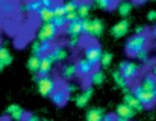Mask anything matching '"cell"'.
Wrapping results in <instances>:
<instances>
[{"instance_id":"obj_1","label":"cell","mask_w":156,"mask_h":121,"mask_svg":"<svg viewBox=\"0 0 156 121\" xmlns=\"http://www.w3.org/2000/svg\"><path fill=\"white\" fill-rule=\"evenodd\" d=\"M147 44H149V35L147 33H133L132 36L127 38L126 44H124V49H126V53L129 56H136L141 50L147 49Z\"/></svg>"},{"instance_id":"obj_2","label":"cell","mask_w":156,"mask_h":121,"mask_svg":"<svg viewBox=\"0 0 156 121\" xmlns=\"http://www.w3.org/2000/svg\"><path fill=\"white\" fill-rule=\"evenodd\" d=\"M130 92H132V94L138 99V102H140L144 108H152V106H155V103H156V92L147 91V89H146L141 83L130 86Z\"/></svg>"},{"instance_id":"obj_3","label":"cell","mask_w":156,"mask_h":121,"mask_svg":"<svg viewBox=\"0 0 156 121\" xmlns=\"http://www.w3.org/2000/svg\"><path fill=\"white\" fill-rule=\"evenodd\" d=\"M58 82L53 79L52 76H43L37 77V89L43 97H50L53 92L58 89Z\"/></svg>"},{"instance_id":"obj_4","label":"cell","mask_w":156,"mask_h":121,"mask_svg":"<svg viewBox=\"0 0 156 121\" xmlns=\"http://www.w3.org/2000/svg\"><path fill=\"white\" fill-rule=\"evenodd\" d=\"M118 71L121 73V76L130 83L132 80H135L138 76H140V65L132 62V60H124L120 64L118 67Z\"/></svg>"},{"instance_id":"obj_5","label":"cell","mask_w":156,"mask_h":121,"mask_svg":"<svg viewBox=\"0 0 156 121\" xmlns=\"http://www.w3.org/2000/svg\"><path fill=\"white\" fill-rule=\"evenodd\" d=\"M58 32L59 30L56 29V26L53 23H44L38 29V41L52 44L53 41L56 40V36H58Z\"/></svg>"},{"instance_id":"obj_6","label":"cell","mask_w":156,"mask_h":121,"mask_svg":"<svg viewBox=\"0 0 156 121\" xmlns=\"http://www.w3.org/2000/svg\"><path fill=\"white\" fill-rule=\"evenodd\" d=\"M102 55H103V52H102V47L99 44H90L83 49V58L94 67L100 65Z\"/></svg>"},{"instance_id":"obj_7","label":"cell","mask_w":156,"mask_h":121,"mask_svg":"<svg viewBox=\"0 0 156 121\" xmlns=\"http://www.w3.org/2000/svg\"><path fill=\"white\" fill-rule=\"evenodd\" d=\"M103 21L99 18H93V20H83V33L90 35V36H100L103 33Z\"/></svg>"},{"instance_id":"obj_8","label":"cell","mask_w":156,"mask_h":121,"mask_svg":"<svg viewBox=\"0 0 156 121\" xmlns=\"http://www.w3.org/2000/svg\"><path fill=\"white\" fill-rule=\"evenodd\" d=\"M64 32L68 35V38H73V36H80L83 33V20L80 18H76L73 21H68Z\"/></svg>"},{"instance_id":"obj_9","label":"cell","mask_w":156,"mask_h":121,"mask_svg":"<svg viewBox=\"0 0 156 121\" xmlns=\"http://www.w3.org/2000/svg\"><path fill=\"white\" fill-rule=\"evenodd\" d=\"M129 27H130V23L127 18H121L120 21H117L112 27H111V33L114 38H123L127 32H129Z\"/></svg>"},{"instance_id":"obj_10","label":"cell","mask_w":156,"mask_h":121,"mask_svg":"<svg viewBox=\"0 0 156 121\" xmlns=\"http://www.w3.org/2000/svg\"><path fill=\"white\" fill-rule=\"evenodd\" d=\"M76 67H77V77H82V79H87V77L90 79V76L94 71V65H91L85 58L77 59Z\"/></svg>"},{"instance_id":"obj_11","label":"cell","mask_w":156,"mask_h":121,"mask_svg":"<svg viewBox=\"0 0 156 121\" xmlns=\"http://www.w3.org/2000/svg\"><path fill=\"white\" fill-rule=\"evenodd\" d=\"M56 62L52 58V55H44L41 56V64H40V73L37 74V77H43V76H50V71L53 70V65Z\"/></svg>"},{"instance_id":"obj_12","label":"cell","mask_w":156,"mask_h":121,"mask_svg":"<svg viewBox=\"0 0 156 121\" xmlns=\"http://www.w3.org/2000/svg\"><path fill=\"white\" fill-rule=\"evenodd\" d=\"M6 114L9 115V118L14 121H24L26 118V111L20 106V105H15V103H12V105H9L8 108H6Z\"/></svg>"},{"instance_id":"obj_13","label":"cell","mask_w":156,"mask_h":121,"mask_svg":"<svg viewBox=\"0 0 156 121\" xmlns=\"http://www.w3.org/2000/svg\"><path fill=\"white\" fill-rule=\"evenodd\" d=\"M123 103L124 105H127L130 109H133L135 112H141V111H144V106L138 102V99L130 92V89L129 91H124V97H123Z\"/></svg>"},{"instance_id":"obj_14","label":"cell","mask_w":156,"mask_h":121,"mask_svg":"<svg viewBox=\"0 0 156 121\" xmlns=\"http://www.w3.org/2000/svg\"><path fill=\"white\" fill-rule=\"evenodd\" d=\"M68 97H70V94L67 92L65 86H59L52 95H50V100H52L56 106H64V105L68 102Z\"/></svg>"},{"instance_id":"obj_15","label":"cell","mask_w":156,"mask_h":121,"mask_svg":"<svg viewBox=\"0 0 156 121\" xmlns=\"http://www.w3.org/2000/svg\"><path fill=\"white\" fill-rule=\"evenodd\" d=\"M52 44H49V43H41V41H34L32 43V55H35V56H44V55H49L50 52H52Z\"/></svg>"},{"instance_id":"obj_16","label":"cell","mask_w":156,"mask_h":121,"mask_svg":"<svg viewBox=\"0 0 156 121\" xmlns=\"http://www.w3.org/2000/svg\"><path fill=\"white\" fill-rule=\"evenodd\" d=\"M91 97H93V86H88V88H85L80 94H77V95H76L74 103H76V106H77V108H85V106L90 103Z\"/></svg>"},{"instance_id":"obj_17","label":"cell","mask_w":156,"mask_h":121,"mask_svg":"<svg viewBox=\"0 0 156 121\" xmlns=\"http://www.w3.org/2000/svg\"><path fill=\"white\" fill-rule=\"evenodd\" d=\"M77 6H79V2H74V0L65 2V3H64L65 20H67V21H73V20L79 18V17H77Z\"/></svg>"},{"instance_id":"obj_18","label":"cell","mask_w":156,"mask_h":121,"mask_svg":"<svg viewBox=\"0 0 156 121\" xmlns=\"http://www.w3.org/2000/svg\"><path fill=\"white\" fill-rule=\"evenodd\" d=\"M135 111L133 109H130L127 105H124V103H120L117 108H115V117H120V118H124V120H132L133 117H135Z\"/></svg>"},{"instance_id":"obj_19","label":"cell","mask_w":156,"mask_h":121,"mask_svg":"<svg viewBox=\"0 0 156 121\" xmlns=\"http://www.w3.org/2000/svg\"><path fill=\"white\" fill-rule=\"evenodd\" d=\"M61 76H62V79H65V80L74 79V77L77 76V67H76V64L70 62V64L62 65V68H61Z\"/></svg>"},{"instance_id":"obj_20","label":"cell","mask_w":156,"mask_h":121,"mask_svg":"<svg viewBox=\"0 0 156 121\" xmlns=\"http://www.w3.org/2000/svg\"><path fill=\"white\" fill-rule=\"evenodd\" d=\"M50 55L55 59V62H62V60H67V58H68V52L62 46H53Z\"/></svg>"},{"instance_id":"obj_21","label":"cell","mask_w":156,"mask_h":121,"mask_svg":"<svg viewBox=\"0 0 156 121\" xmlns=\"http://www.w3.org/2000/svg\"><path fill=\"white\" fill-rule=\"evenodd\" d=\"M37 15H38V18H40V21L44 24V23H52L53 18H55V12H53V8H43L41 6V9L37 12Z\"/></svg>"},{"instance_id":"obj_22","label":"cell","mask_w":156,"mask_h":121,"mask_svg":"<svg viewBox=\"0 0 156 121\" xmlns=\"http://www.w3.org/2000/svg\"><path fill=\"white\" fill-rule=\"evenodd\" d=\"M91 6H93L91 2H79L77 17H79L80 20H88V15H90V12H91Z\"/></svg>"},{"instance_id":"obj_23","label":"cell","mask_w":156,"mask_h":121,"mask_svg":"<svg viewBox=\"0 0 156 121\" xmlns=\"http://www.w3.org/2000/svg\"><path fill=\"white\" fill-rule=\"evenodd\" d=\"M12 62V55L11 52L5 47V46H0V70L6 68L8 65H11Z\"/></svg>"},{"instance_id":"obj_24","label":"cell","mask_w":156,"mask_h":121,"mask_svg":"<svg viewBox=\"0 0 156 121\" xmlns=\"http://www.w3.org/2000/svg\"><path fill=\"white\" fill-rule=\"evenodd\" d=\"M141 85H143L147 91L156 92V79L153 77V74H152V73H146V74H144Z\"/></svg>"},{"instance_id":"obj_25","label":"cell","mask_w":156,"mask_h":121,"mask_svg":"<svg viewBox=\"0 0 156 121\" xmlns=\"http://www.w3.org/2000/svg\"><path fill=\"white\" fill-rule=\"evenodd\" d=\"M40 64H41V58L40 56H35V55H30V58L26 62V67L30 73H35L38 74L40 73Z\"/></svg>"},{"instance_id":"obj_26","label":"cell","mask_w":156,"mask_h":121,"mask_svg":"<svg viewBox=\"0 0 156 121\" xmlns=\"http://www.w3.org/2000/svg\"><path fill=\"white\" fill-rule=\"evenodd\" d=\"M105 117V111L102 108H91L87 112V121H102Z\"/></svg>"},{"instance_id":"obj_27","label":"cell","mask_w":156,"mask_h":121,"mask_svg":"<svg viewBox=\"0 0 156 121\" xmlns=\"http://www.w3.org/2000/svg\"><path fill=\"white\" fill-rule=\"evenodd\" d=\"M112 77H114V82H115L120 88H123L124 91H129V89H130V86H129L130 83H129V82H127L123 76H121V73H120L118 70H115V71L112 73Z\"/></svg>"},{"instance_id":"obj_28","label":"cell","mask_w":156,"mask_h":121,"mask_svg":"<svg viewBox=\"0 0 156 121\" xmlns=\"http://www.w3.org/2000/svg\"><path fill=\"white\" fill-rule=\"evenodd\" d=\"M105 71L103 70H94L93 71V74L90 76V83L91 85H103V82H105Z\"/></svg>"},{"instance_id":"obj_29","label":"cell","mask_w":156,"mask_h":121,"mask_svg":"<svg viewBox=\"0 0 156 121\" xmlns=\"http://www.w3.org/2000/svg\"><path fill=\"white\" fill-rule=\"evenodd\" d=\"M132 8H133V3H130V2H121V3H118L117 11H118V14H120L123 18H126V17L132 12Z\"/></svg>"},{"instance_id":"obj_30","label":"cell","mask_w":156,"mask_h":121,"mask_svg":"<svg viewBox=\"0 0 156 121\" xmlns=\"http://www.w3.org/2000/svg\"><path fill=\"white\" fill-rule=\"evenodd\" d=\"M23 9L26 12H30V14H37L40 9H41V0H34V2H26L23 3Z\"/></svg>"},{"instance_id":"obj_31","label":"cell","mask_w":156,"mask_h":121,"mask_svg":"<svg viewBox=\"0 0 156 121\" xmlns=\"http://www.w3.org/2000/svg\"><path fill=\"white\" fill-rule=\"evenodd\" d=\"M93 5H96L99 9H103V11H108V9H112V8L118 6V3H114V2H111V0H97V2H94Z\"/></svg>"},{"instance_id":"obj_32","label":"cell","mask_w":156,"mask_h":121,"mask_svg":"<svg viewBox=\"0 0 156 121\" xmlns=\"http://www.w3.org/2000/svg\"><path fill=\"white\" fill-rule=\"evenodd\" d=\"M111 64H112V53H109V52H103L102 59H100V67H102V68H108Z\"/></svg>"},{"instance_id":"obj_33","label":"cell","mask_w":156,"mask_h":121,"mask_svg":"<svg viewBox=\"0 0 156 121\" xmlns=\"http://www.w3.org/2000/svg\"><path fill=\"white\" fill-rule=\"evenodd\" d=\"M53 12H55V17H65L64 3H62V2H56L55 6H53Z\"/></svg>"},{"instance_id":"obj_34","label":"cell","mask_w":156,"mask_h":121,"mask_svg":"<svg viewBox=\"0 0 156 121\" xmlns=\"http://www.w3.org/2000/svg\"><path fill=\"white\" fill-rule=\"evenodd\" d=\"M12 9H14V3L12 2H0V12L11 14Z\"/></svg>"},{"instance_id":"obj_35","label":"cell","mask_w":156,"mask_h":121,"mask_svg":"<svg viewBox=\"0 0 156 121\" xmlns=\"http://www.w3.org/2000/svg\"><path fill=\"white\" fill-rule=\"evenodd\" d=\"M136 59L140 60V62H147L149 60V49H144V50H141L136 56H135Z\"/></svg>"},{"instance_id":"obj_36","label":"cell","mask_w":156,"mask_h":121,"mask_svg":"<svg viewBox=\"0 0 156 121\" xmlns=\"http://www.w3.org/2000/svg\"><path fill=\"white\" fill-rule=\"evenodd\" d=\"M67 44H68V47H70V49H76V47L80 44V36H73V38H68Z\"/></svg>"},{"instance_id":"obj_37","label":"cell","mask_w":156,"mask_h":121,"mask_svg":"<svg viewBox=\"0 0 156 121\" xmlns=\"http://www.w3.org/2000/svg\"><path fill=\"white\" fill-rule=\"evenodd\" d=\"M24 121H41V120H40V117L35 115V114H27L26 118H24Z\"/></svg>"},{"instance_id":"obj_38","label":"cell","mask_w":156,"mask_h":121,"mask_svg":"<svg viewBox=\"0 0 156 121\" xmlns=\"http://www.w3.org/2000/svg\"><path fill=\"white\" fill-rule=\"evenodd\" d=\"M102 121H115V114H105Z\"/></svg>"},{"instance_id":"obj_39","label":"cell","mask_w":156,"mask_h":121,"mask_svg":"<svg viewBox=\"0 0 156 121\" xmlns=\"http://www.w3.org/2000/svg\"><path fill=\"white\" fill-rule=\"evenodd\" d=\"M147 20L149 21H156V11H150L147 14Z\"/></svg>"},{"instance_id":"obj_40","label":"cell","mask_w":156,"mask_h":121,"mask_svg":"<svg viewBox=\"0 0 156 121\" xmlns=\"http://www.w3.org/2000/svg\"><path fill=\"white\" fill-rule=\"evenodd\" d=\"M146 30H147V27H146V26H140V27H136V29H135V33L141 35V33H146Z\"/></svg>"},{"instance_id":"obj_41","label":"cell","mask_w":156,"mask_h":121,"mask_svg":"<svg viewBox=\"0 0 156 121\" xmlns=\"http://www.w3.org/2000/svg\"><path fill=\"white\" fill-rule=\"evenodd\" d=\"M150 73L153 74V77H155V79H156V62H155V64H153V65H152V71H150Z\"/></svg>"},{"instance_id":"obj_42","label":"cell","mask_w":156,"mask_h":121,"mask_svg":"<svg viewBox=\"0 0 156 121\" xmlns=\"http://www.w3.org/2000/svg\"><path fill=\"white\" fill-rule=\"evenodd\" d=\"M152 36H153V38H156V24L153 26V29H152Z\"/></svg>"},{"instance_id":"obj_43","label":"cell","mask_w":156,"mask_h":121,"mask_svg":"<svg viewBox=\"0 0 156 121\" xmlns=\"http://www.w3.org/2000/svg\"><path fill=\"white\" fill-rule=\"evenodd\" d=\"M115 121H129V120H124V118H120V117H115Z\"/></svg>"},{"instance_id":"obj_44","label":"cell","mask_w":156,"mask_h":121,"mask_svg":"<svg viewBox=\"0 0 156 121\" xmlns=\"http://www.w3.org/2000/svg\"><path fill=\"white\" fill-rule=\"evenodd\" d=\"M41 121H50V120H41Z\"/></svg>"},{"instance_id":"obj_45","label":"cell","mask_w":156,"mask_h":121,"mask_svg":"<svg viewBox=\"0 0 156 121\" xmlns=\"http://www.w3.org/2000/svg\"><path fill=\"white\" fill-rule=\"evenodd\" d=\"M155 106H156V103H155Z\"/></svg>"}]
</instances>
